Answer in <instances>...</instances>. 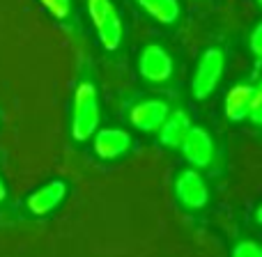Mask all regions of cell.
I'll return each instance as SVG.
<instances>
[{
	"label": "cell",
	"instance_id": "obj_1",
	"mask_svg": "<svg viewBox=\"0 0 262 257\" xmlns=\"http://www.w3.org/2000/svg\"><path fill=\"white\" fill-rule=\"evenodd\" d=\"M97 127H99V101H97V90L92 83H81L74 95V108H72V135L83 143L92 138Z\"/></svg>",
	"mask_w": 262,
	"mask_h": 257
},
{
	"label": "cell",
	"instance_id": "obj_2",
	"mask_svg": "<svg viewBox=\"0 0 262 257\" xmlns=\"http://www.w3.org/2000/svg\"><path fill=\"white\" fill-rule=\"evenodd\" d=\"M88 12H90L92 26H95L101 46L115 51L122 41V21H120V14L113 7V3L111 0H88Z\"/></svg>",
	"mask_w": 262,
	"mask_h": 257
},
{
	"label": "cell",
	"instance_id": "obj_3",
	"mask_svg": "<svg viewBox=\"0 0 262 257\" xmlns=\"http://www.w3.org/2000/svg\"><path fill=\"white\" fill-rule=\"evenodd\" d=\"M226 69V55L219 49H209L200 55L198 67H195L193 81H191V92L195 99H207L214 90H216L219 81Z\"/></svg>",
	"mask_w": 262,
	"mask_h": 257
},
{
	"label": "cell",
	"instance_id": "obj_4",
	"mask_svg": "<svg viewBox=\"0 0 262 257\" xmlns=\"http://www.w3.org/2000/svg\"><path fill=\"white\" fill-rule=\"evenodd\" d=\"M180 149H182V154H184V158L189 163H193L195 168H205V166L212 163L214 140L203 127H191L189 133H186L184 140H182Z\"/></svg>",
	"mask_w": 262,
	"mask_h": 257
},
{
	"label": "cell",
	"instance_id": "obj_5",
	"mask_svg": "<svg viewBox=\"0 0 262 257\" xmlns=\"http://www.w3.org/2000/svg\"><path fill=\"white\" fill-rule=\"evenodd\" d=\"M138 72L145 81L149 83H163L172 74V60L166 49L161 46H147L143 49L138 58Z\"/></svg>",
	"mask_w": 262,
	"mask_h": 257
},
{
	"label": "cell",
	"instance_id": "obj_6",
	"mask_svg": "<svg viewBox=\"0 0 262 257\" xmlns=\"http://www.w3.org/2000/svg\"><path fill=\"white\" fill-rule=\"evenodd\" d=\"M175 193L180 202L189 209H203L207 204V184L195 170H184L175 181Z\"/></svg>",
	"mask_w": 262,
	"mask_h": 257
},
{
	"label": "cell",
	"instance_id": "obj_7",
	"mask_svg": "<svg viewBox=\"0 0 262 257\" xmlns=\"http://www.w3.org/2000/svg\"><path fill=\"white\" fill-rule=\"evenodd\" d=\"M67 198V184L62 179H53L49 184H44L41 189H37L35 193L28 195L26 204L30 209V214L35 216H44L51 214L55 207H60V202Z\"/></svg>",
	"mask_w": 262,
	"mask_h": 257
},
{
	"label": "cell",
	"instance_id": "obj_8",
	"mask_svg": "<svg viewBox=\"0 0 262 257\" xmlns=\"http://www.w3.org/2000/svg\"><path fill=\"white\" fill-rule=\"evenodd\" d=\"M170 113L168 110L166 101H159V99H149V101H140L131 108V124L140 131H157L161 127V122L166 120V115Z\"/></svg>",
	"mask_w": 262,
	"mask_h": 257
},
{
	"label": "cell",
	"instance_id": "obj_9",
	"mask_svg": "<svg viewBox=\"0 0 262 257\" xmlns=\"http://www.w3.org/2000/svg\"><path fill=\"white\" fill-rule=\"evenodd\" d=\"M131 138L122 129H101L95 131V152L101 158H118L129 149Z\"/></svg>",
	"mask_w": 262,
	"mask_h": 257
},
{
	"label": "cell",
	"instance_id": "obj_10",
	"mask_svg": "<svg viewBox=\"0 0 262 257\" xmlns=\"http://www.w3.org/2000/svg\"><path fill=\"white\" fill-rule=\"evenodd\" d=\"M191 129V122H189V115L182 113V110H175V113H168L166 120L161 122V127H159V138H161V143L166 145V147H180L182 140H184V135L189 133Z\"/></svg>",
	"mask_w": 262,
	"mask_h": 257
},
{
	"label": "cell",
	"instance_id": "obj_11",
	"mask_svg": "<svg viewBox=\"0 0 262 257\" xmlns=\"http://www.w3.org/2000/svg\"><path fill=\"white\" fill-rule=\"evenodd\" d=\"M251 99H253V87L244 85V83L235 85L226 95V118L232 120V122L246 120L251 110Z\"/></svg>",
	"mask_w": 262,
	"mask_h": 257
},
{
	"label": "cell",
	"instance_id": "obj_12",
	"mask_svg": "<svg viewBox=\"0 0 262 257\" xmlns=\"http://www.w3.org/2000/svg\"><path fill=\"white\" fill-rule=\"evenodd\" d=\"M145 12L159 23H175L180 18V3L177 0H136Z\"/></svg>",
	"mask_w": 262,
	"mask_h": 257
},
{
	"label": "cell",
	"instance_id": "obj_13",
	"mask_svg": "<svg viewBox=\"0 0 262 257\" xmlns=\"http://www.w3.org/2000/svg\"><path fill=\"white\" fill-rule=\"evenodd\" d=\"M249 120L253 124H258V127H262V78H260L258 85L253 87V99H251Z\"/></svg>",
	"mask_w": 262,
	"mask_h": 257
},
{
	"label": "cell",
	"instance_id": "obj_14",
	"mask_svg": "<svg viewBox=\"0 0 262 257\" xmlns=\"http://www.w3.org/2000/svg\"><path fill=\"white\" fill-rule=\"evenodd\" d=\"M55 18H67L72 14V0H39Z\"/></svg>",
	"mask_w": 262,
	"mask_h": 257
},
{
	"label": "cell",
	"instance_id": "obj_15",
	"mask_svg": "<svg viewBox=\"0 0 262 257\" xmlns=\"http://www.w3.org/2000/svg\"><path fill=\"white\" fill-rule=\"evenodd\" d=\"M235 257H262V246H258L255 241H242L235 246L232 250Z\"/></svg>",
	"mask_w": 262,
	"mask_h": 257
},
{
	"label": "cell",
	"instance_id": "obj_16",
	"mask_svg": "<svg viewBox=\"0 0 262 257\" xmlns=\"http://www.w3.org/2000/svg\"><path fill=\"white\" fill-rule=\"evenodd\" d=\"M249 46H251V53H253L258 60H262V23H258V26H255V30L251 32Z\"/></svg>",
	"mask_w": 262,
	"mask_h": 257
},
{
	"label": "cell",
	"instance_id": "obj_17",
	"mask_svg": "<svg viewBox=\"0 0 262 257\" xmlns=\"http://www.w3.org/2000/svg\"><path fill=\"white\" fill-rule=\"evenodd\" d=\"M5 198H7V189H5V181L0 179V202H3Z\"/></svg>",
	"mask_w": 262,
	"mask_h": 257
},
{
	"label": "cell",
	"instance_id": "obj_18",
	"mask_svg": "<svg viewBox=\"0 0 262 257\" xmlns=\"http://www.w3.org/2000/svg\"><path fill=\"white\" fill-rule=\"evenodd\" d=\"M258 223H260V225H262V207L258 209Z\"/></svg>",
	"mask_w": 262,
	"mask_h": 257
},
{
	"label": "cell",
	"instance_id": "obj_19",
	"mask_svg": "<svg viewBox=\"0 0 262 257\" xmlns=\"http://www.w3.org/2000/svg\"><path fill=\"white\" fill-rule=\"evenodd\" d=\"M258 5H260V7H262V0H258Z\"/></svg>",
	"mask_w": 262,
	"mask_h": 257
}]
</instances>
